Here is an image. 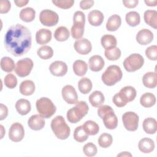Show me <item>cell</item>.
<instances>
[{
  "label": "cell",
  "instance_id": "9a60e30c",
  "mask_svg": "<svg viewBox=\"0 0 157 157\" xmlns=\"http://www.w3.org/2000/svg\"><path fill=\"white\" fill-rule=\"evenodd\" d=\"M101 118L103 120L104 126L109 129H114L118 125V118L114 113L113 110L105 113Z\"/></svg>",
  "mask_w": 157,
  "mask_h": 157
},
{
  "label": "cell",
  "instance_id": "e0dca14e",
  "mask_svg": "<svg viewBox=\"0 0 157 157\" xmlns=\"http://www.w3.org/2000/svg\"><path fill=\"white\" fill-rule=\"evenodd\" d=\"M45 122L44 118L40 115H32L28 121L29 127L34 131H39L42 129L45 126Z\"/></svg>",
  "mask_w": 157,
  "mask_h": 157
},
{
  "label": "cell",
  "instance_id": "83f0119b",
  "mask_svg": "<svg viewBox=\"0 0 157 157\" xmlns=\"http://www.w3.org/2000/svg\"><path fill=\"white\" fill-rule=\"evenodd\" d=\"M85 23L80 21H74L71 33L72 37L75 39H80L84 33Z\"/></svg>",
  "mask_w": 157,
  "mask_h": 157
},
{
  "label": "cell",
  "instance_id": "b9f144b4",
  "mask_svg": "<svg viewBox=\"0 0 157 157\" xmlns=\"http://www.w3.org/2000/svg\"><path fill=\"white\" fill-rule=\"evenodd\" d=\"M113 142V138L111 134L108 133L102 134L98 139V144L102 148H108L109 147Z\"/></svg>",
  "mask_w": 157,
  "mask_h": 157
},
{
  "label": "cell",
  "instance_id": "6da1fadb",
  "mask_svg": "<svg viewBox=\"0 0 157 157\" xmlns=\"http://www.w3.org/2000/svg\"><path fill=\"white\" fill-rule=\"evenodd\" d=\"M31 31L25 26L17 24L10 26L4 37V46L8 52L15 56L26 53L31 47Z\"/></svg>",
  "mask_w": 157,
  "mask_h": 157
},
{
  "label": "cell",
  "instance_id": "7dc6e473",
  "mask_svg": "<svg viewBox=\"0 0 157 157\" xmlns=\"http://www.w3.org/2000/svg\"><path fill=\"white\" fill-rule=\"evenodd\" d=\"M0 13H7L11 7V4L9 1H0Z\"/></svg>",
  "mask_w": 157,
  "mask_h": 157
},
{
  "label": "cell",
  "instance_id": "30bf717a",
  "mask_svg": "<svg viewBox=\"0 0 157 157\" xmlns=\"http://www.w3.org/2000/svg\"><path fill=\"white\" fill-rule=\"evenodd\" d=\"M25 136V130L23 126L20 123H13L9 131V139L15 142L21 141Z\"/></svg>",
  "mask_w": 157,
  "mask_h": 157
},
{
  "label": "cell",
  "instance_id": "11a10c76",
  "mask_svg": "<svg viewBox=\"0 0 157 157\" xmlns=\"http://www.w3.org/2000/svg\"><path fill=\"white\" fill-rule=\"evenodd\" d=\"M117 156H131L132 155L131 153L127 152V151H124L123 153H121L118 154Z\"/></svg>",
  "mask_w": 157,
  "mask_h": 157
},
{
  "label": "cell",
  "instance_id": "484cf974",
  "mask_svg": "<svg viewBox=\"0 0 157 157\" xmlns=\"http://www.w3.org/2000/svg\"><path fill=\"white\" fill-rule=\"evenodd\" d=\"M144 131L149 134H153L157 130V121L153 118H147L144 120L142 124Z\"/></svg>",
  "mask_w": 157,
  "mask_h": 157
},
{
  "label": "cell",
  "instance_id": "7bdbcfd3",
  "mask_svg": "<svg viewBox=\"0 0 157 157\" xmlns=\"http://www.w3.org/2000/svg\"><path fill=\"white\" fill-rule=\"evenodd\" d=\"M97 147L96 146L91 143L89 142L86 144L83 147V151L84 154L87 156H94L97 153Z\"/></svg>",
  "mask_w": 157,
  "mask_h": 157
},
{
  "label": "cell",
  "instance_id": "e575fe53",
  "mask_svg": "<svg viewBox=\"0 0 157 157\" xmlns=\"http://www.w3.org/2000/svg\"><path fill=\"white\" fill-rule=\"evenodd\" d=\"M82 126L88 136H94L97 134L99 131L98 124L92 120H88L85 121Z\"/></svg>",
  "mask_w": 157,
  "mask_h": 157
},
{
  "label": "cell",
  "instance_id": "74e56055",
  "mask_svg": "<svg viewBox=\"0 0 157 157\" xmlns=\"http://www.w3.org/2000/svg\"><path fill=\"white\" fill-rule=\"evenodd\" d=\"M1 67L2 70L6 72H10L15 69V63L13 60L7 56H5L1 59Z\"/></svg>",
  "mask_w": 157,
  "mask_h": 157
},
{
  "label": "cell",
  "instance_id": "816d5d0a",
  "mask_svg": "<svg viewBox=\"0 0 157 157\" xmlns=\"http://www.w3.org/2000/svg\"><path fill=\"white\" fill-rule=\"evenodd\" d=\"M0 120H2L5 119L8 115V109L3 104H0Z\"/></svg>",
  "mask_w": 157,
  "mask_h": 157
},
{
  "label": "cell",
  "instance_id": "ac0fdd59",
  "mask_svg": "<svg viewBox=\"0 0 157 157\" xmlns=\"http://www.w3.org/2000/svg\"><path fill=\"white\" fill-rule=\"evenodd\" d=\"M52 39V32L48 29L42 28L38 30L36 34V42L39 45H44L48 43Z\"/></svg>",
  "mask_w": 157,
  "mask_h": 157
},
{
  "label": "cell",
  "instance_id": "ffe728a7",
  "mask_svg": "<svg viewBox=\"0 0 157 157\" xmlns=\"http://www.w3.org/2000/svg\"><path fill=\"white\" fill-rule=\"evenodd\" d=\"M88 20L90 24L92 26H98L103 22V13L98 10H91L88 15Z\"/></svg>",
  "mask_w": 157,
  "mask_h": 157
},
{
  "label": "cell",
  "instance_id": "8d00e7d4",
  "mask_svg": "<svg viewBox=\"0 0 157 157\" xmlns=\"http://www.w3.org/2000/svg\"><path fill=\"white\" fill-rule=\"evenodd\" d=\"M126 21L130 26H136L140 22V17L139 13L136 11H131L126 13Z\"/></svg>",
  "mask_w": 157,
  "mask_h": 157
},
{
  "label": "cell",
  "instance_id": "9c48e42d",
  "mask_svg": "<svg viewBox=\"0 0 157 157\" xmlns=\"http://www.w3.org/2000/svg\"><path fill=\"white\" fill-rule=\"evenodd\" d=\"M39 20L43 25L49 27L55 26L58 23L59 17L55 12L49 9H45L40 12Z\"/></svg>",
  "mask_w": 157,
  "mask_h": 157
},
{
  "label": "cell",
  "instance_id": "9f6ffc18",
  "mask_svg": "<svg viewBox=\"0 0 157 157\" xmlns=\"http://www.w3.org/2000/svg\"><path fill=\"white\" fill-rule=\"evenodd\" d=\"M0 128H1V139H2L3 136H4V133H5V129H4V128L2 125H0Z\"/></svg>",
  "mask_w": 157,
  "mask_h": 157
},
{
  "label": "cell",
  "instance_id": "ab89813d",
  "mask_svg": "<svg viewBox=\"0 0 157 157\" xmlns=\"http://www.w3.org/2000/svg\"><path fill=\"white\" fill-rule=\"evenodd\" d=\"M88 134L85 132L82 126H77L74 132V138L78 142H83L87 140Z\"/></svg>",
  "mask_w": 157,
  "mask_h": 157
},
{
  "label": "cell",
  "instance_id": "681fc988",
  "mask_svg": "<svg viewBox=\"0 0 157 157\" xmlns=\"http://www.w3.org/2000/svg\"><path fill=\"white\" fill-rule=\"evenodd\" d=\"M94 3V1H92V0L81 1L80 2V7L82 9L86 10L91 8L93 6Z\"/></svg>",
  "mask_w": 157,
  "mask_h": 157
},
{
  "label": "cell",
  "instance_id": "52a82bcc",
  "mask_svg": "<svg viewBox=\"0 0 157 157\" xmlns=\"http://www.w3.org/2000/svg\"><path fill=\"white\" fill-rule=\"evenodd\" d=\"M34 66L33 61L29 58H25L18 61L15 67V72L20 77L28 76Z\"/></svg>",
  "mask_w": 157,
  "mask_h": 157
},
{
  "label": "cell",
  "instance_id": "4dcf8cb0",
  "mask_svg": "<svg viewBox=\"0 0 157 157\" xmlns=\"http://www.w3.org/2000/svg\"><path fill=\"white\" fill-rule=\"evenodd\" d=\"M140 103L144 107H151L156 103L155 96L151 93H145L141 96Z\"/></svg>",
  "mask_w": 157,
  "mask_h": 157
},
{
  "label": "cell",
  "instance_id": "f35d334b",
  "mask_svg": "<svg viewBox=\"0 0 157 157\" xmlns=\"http://www.w3.org/2000/svg\"><path fill=\"white\" fill-rule=\"evenodd\" d=\"M37 53L41 59H48L53 56V50L50 46L44 45L38 48Z\"/></svg>",
  "mask_w": 157,
  "mask_h": 157
},
{
  "label": "cell",
  "instance_id": "603a6c76",
  "mask_svg": "<svg viewBox=\"0 0 157 157\" xmlns=\"http://www.w3.org/2000/svg\"><path fill=\"white\" fill-rule=\"evenodd\" d=\"M15 108L18 113L21 115H27L31 109L29 101L25 99H18L15 104Z\"/></svg>",
  "mask_w": 157,
  "mask_h": 157
},
{
  "label": "cell",
  "instance_id": "1f68e13d",
  "mask_svg": "<svg viewBox=\"0 0 157 157\" xmlns=\"http://www.w3.org/2000/svg\"><path fill=\"white\" fill-rule=\"evenodd\" d=\"M101 43L103 48L106 50L116 47L117 42L114 36L110 34H105L101 37Z\"/></svg>",
  "mask_w": 157,
  "mask_h": 157
},
{
  "label": "cell",
  "instance_id": "d4e9b609",
  "mask_svg": "<svg viewBox=\"0 0 157 157\" xmlns=\"http://www.w3.org/2000/svg\"><path fill=\"white\" fill-rule=\"evenodd\" d=\"M145 22L151 27L157 28V12L155 10H147L144 12Z\"/></svg>",
  "mask_w": 157,
  "mask_h": 157
},
{
  "label": "cell",
  "instance_id": "8fae6325",
  "mask_svg": "<svg viewBox=\"0 0 157 157\" xmlns=\"http://www.w3.org/2000/svg\"><path fill=\"white\" fill-rule=\"evenodd\" d=\"M62 96L63 99L69 104H75L77 102L78 96L75 88L69 85L64 86L62 89Z\"/></svg>",
  "mask_w": 157,
  "mask_h": 157
},
{
  "label": "cell",
  "instance_id": "db71d44e",
  "mask_svg": "<svg viewBox=\"0 0 157 157\" xmlns=\"http://www.w3.org/2000/svg\"><path fill=\"white\" fill-rule=\"evenodd\" d=\"M145 3L148 6H156L157 4V0H153V1H148V0H145Z\"/></svg>",
  "mask_w": 157,
  "mask_h": 157
},
{
  "label": "cell",
  "instance_id": "4fadbf2b",
  "mask_svg": "<svg viewBox=\"0 0 157 157\" xmlns=\"http://www.w3.org/2000/svg\"><path fill=\"white\" fill-rule=\"evenodd\" d=\"M49 70L52 75L56 77H62L67 73V66L63 61H56L50 65Z\"/></svg>",
  "mask_w": 157,
  "mask_h": 157
},
{
  "label": "cell",
  "instance_id": "5b68a950",
  "mask_svg": "<svg viewBox=\"0 0 157 157\" xmlns=\"http://www.w3.org/2000/svg\"><path fill=\"white\" fill-rule=\"evenodd\" d=\"M36 109L39 115L44 118H49L54 115L56 110V106L48 98L42 97L37 100Z\"/></svg>",
  "mask_w": 157,
  "mask_h": 157
},
{
  "label": "cell",
  "instance_id": "836d02e7",
  "mask_svg": "<svg viewBox=\"0 0 157 157\" xmlns=\"http://www.w3.org/2000/svg\"><path fill=\"white\" fill-rule=\"evenodd\" d=\"M36 12L34 9L31 7H26L23 9L20 12V19L25 22H31L34 20L35 18Z\"/></svg>",
  "mask_w": 157,
  "mask_h": 157
},
{
  "label": "cell",
  "instance_id": "ee69618b",
  "mask_svg": "<svg viewBox=\"0 0 157 157\" xmlns=\"http://www.w3.org/2000/svg\"><path fill=\"white\" fill-rule=\"evenodd\" d=\"M53 4H54L56 7L67 9L71 8L74 4V1L73 0H53Z\"/></svg>",
  "mask_w": 157,
  "mask_h": 157
},
{
  "label": "cell",
  "instance_id": "60d3db41",
  "mask_svg": "<svg viewBox=\"0 0 157 157\" xmlns=\"http://www.w3.org/2000/svg\"><path fill=\"white\" fill-rule=\"evenodd\" d=\"M105 56L110 61H115L120 58L121 56V50L118 47H113L105 50Z\"/></svg>",
  "mask_w": 157,
  "mask_h": 157
},
{
  "label": "cell",
  "instance_id": "7402d4cb",
  "mask_svg": "<svg viewBox=\"0 0 157 157\" xmlns=\"http://www.w3.org/2000/svg\"><path fill=\"white\" fill-rule=\"evenodd\" d=\"M142 82L145 86L148 88H154L157 85V75L156 72H148L142 77Z\"/></svg>",
  "mask_w": 157,
  "mask_h": 157
},
{
  "label": "cell",
  "instance_id": "8992f818",
  "mask_svg": "<svg viewBox=\"0 0 157 157\" xmlns=\"http://www.w3.org/2000/svg\"><path fill=\"white\" fill-rule=\"evenodd\" d=\"M144 63V59L139 53H133L127 57L123 62V66L126 71L132 72L140 69Z\"/></svg>",
  "mask_w": 157,
  "mask_h": 157
},
{
  "label": "cell",
  "instance_id": "cb8c5ba5",
  "mask_svg": "<svg viewBox=\"0 0 157 157\" xmlns=\"http://www.w3.org/2000/svg\"><path fill=\"white\" fill-rule=\"evenodd\" d=\"M20 92L25 96H29L33 94L35 91L34 83L30 80H26L22 82L20 85Z\"/></svg>",
  "mask_w": 157,
  "mask_h": 157
},
{
  "label": "cell",
  "instance_id": "7c38bea8",
  "mask_svg": "<svg viewBox=\"0 0 157 157\" xmlns=\"http://www.w3.org/2000/svg\"><path fill=\"white\" fill-rule=\"evenodd\" d=\"M74 49L80 55H87L91 51L92 45L90 40L85 38L77 39L74 44Z\"/></svg>",
  "mask_w": 157,
  "mask_h": 157
},
{
  "label": "cell",
  "instance_id": "d6986e66",
  "mask_svg": "<svg viewBox=\"0 0 157 157\" xmlns=\"http://www.w3.org/2000/svg\"><path fill=\"white\" fill-rule=\"evenodd\" d=\"M89 67L93 72H98L102 69L105 62L104 59L99 55H93L89 59Z\"/></svg>",
  "mask_w": 157,
  "mask_h": 157
},
{
  "label": "cell",
  "instance_id": "44dd1931",
  "mask_svg": "<svg viewBox=\"0 0 157 157\" xmlns=\"http://www.w3.org/2000/svg\"><path fill=\"white\" fill-rule=\"evenodd\" d=\"M138 147L140 151L144 153H149L153 151L155 148L154 141L147 137L142 138L138 144Z\"/></svg>",
  "mask_w": 157,
  "mask_h": 157
},
{
  "label": "cell",
  "instance_id": "f6af8a7d",
  "mask_svg": "<svg viewBox=\"0 0 157 157\" xmlns=\"http://www.w3.org/2000/svg\"><path fill=\"white\" fill-rule=\"evenodd\" d=\"M5 85L10 89L14 88L17 85V79L12 74H8L4 80Z\"/></svg>",
  "mask_w": 157,
  "mask_h": 157
},
{
  "label": "cell",
  "instance_id": "ba28073f",
  "mask_svg": "<svg viewBox=\"0 0 157 157\" xmlns=\"http://www.w3.org/2000/svg\"><path fill=\"white\" fill-rule=\"evenodd\" d=\"M139 118L137 113L133 112H126L122 116V121L126 129L135 131L139 126Z\"/></svg>",
  "mask_w": 157,
  "mask_h": 157
},
{
  "label": "cell",
  "instance_id": "bcb514c9",
  "mask_svg": "<svg viewBox=\"0 0 157 157\" xmlns=\"http://www.w3.org/2000/svg\"><path fill=\"white\" fill-rule=\"evenodd\" d=\"M145 55L150 59L152 61L157 60V46L153 45L148 47L145 50Z\"/></svg>",
  "mask_w": 157,
  "mask_h": 157
},
{
  "label": "cell",
  "instance_id": "f907efd6",
  "mask_svg": "<svg viewBox=\"0 0 157 157\" xmlns=\"http://www.w3.org/2000/svg\"><path fill=\"white\" fill-rule=\"evenodd\" d=\"M123 3L124 6L129 9H132L136 7L138 3V0H126V1H123Z\"/></svg>",
  "mask_w": 157,
  "mask_h": 157
},
{
  "label": "cell",
  "instance_id": "d6a6232c",
  "mask_svg": "<svg viewBox=\"0 0 157 157\" xmlns=\"http://www.w3.org/2000/svg\"><path fill=\"white\" fill-rule=\"evenodd\" d=\"M77 86L79 91L82 93L86 94L90 93V91L91 90L93 84L90 79H89L87 77H83L78 81Z\"/></svg>",
  "mask_w": 157,
  "mask_h": 157
},
{
  "label": "cell",
  "instance_id": "f5cc1de1",
  "mask_svg": "<svg viewBox=\"0 0 157 157\" xmlns=\"http://www.w3.org/2000/svg\"><path fill=\"white\" fill-rule=\"evenodd\" d=\"M29 2V1L28 0H15L14 1V3L16 4L17 6L21 7L25 6H26Z\"/></svg>",
  "mask_w": 157,
  "mask_h": 157
},
{
  "label": "cell",
  "instance_id": "f1b7e54d",
  "mask_svg": "<svg viewBox=\"0 0 157 157\" xmlns=\"http://www.w3.org/2000/svg\"><path fill=\"white\" fill-rule=\"evenodd\" d=\"M105 100L104 94L99 91H94L89 96V101L92 106L99 107L102 105Z\"/></svg>",
  "mask_w": 157,
  "mask_h": 157
},
{
  "label": "cell",
  "instance_id": "277c9868",
  "mask_svg": "<svg viewBox=\"0 0 157 157\" xmlns=\"http://www.w3.org/2000/svg\"><path fill=\"white\" fill-rule=\"evenodd\" d=\"M123 76L120 67L117 65L109 66L101 76L102 81L107 86H112L120 81Z\"/></svg>",
  "mask_w": 157,
  "mask_h": 157
},
{
  "label": "cell",
  "instance_id": "7a4b0ae2",
  "mask_svg": "<svg viewBox=\"0 0 157 157\" xmlns=\"http://www.w3.org/2000/svg\"><path fill=\"white\" fill-rule=\"evenodd\" d=\"M51 128L56 137L59 139H66L70 135V128L66 123L64 118L61 115L55 117L52 120Z\"/></svg>",
  "mask_w": 157,
  "mask_h": 157
},
{
  "label": "cell",
  "instance_id": "5bb4252c",
  "mask_svg": "<svg viewBox=\"0 0 157 157\" xmlns=\"http://www.w3.org/2000/svg\"><path fill=\"white\" fill-rule=\"evenodd\" d=\"M121 100L127 104L132 101L136 96V90L131 86H126L121 88L118 93Z\"/></svg>",
  "mask_w": 157,
  "mask_h": 157
},
{
  "label": "cell",
  "instance_id": "4316f807",
  "mask_svg": "<svg viewBox=\"0 0 157 157\" xmlns=\"http://www.w3.org/2000/svg\"><path fill=\"white\" fill-rule=\"evenodd\" d=\"M121 23V17L117 14H114L109 18L106 23V28L109 31H115L120 28Z\"/></svg>",
  "mask_w": 157,
  "mask_h": 157
},
{
  "label": "cell",
  "instance_id": "3957f363",
  "mask_svg": "<svg viewBox=\"0 0 157 157\" xmlns=\"http://www.w3.org/2000/svg\"><path fill=\"white\" fill-rule=\"evenodd\" d=\"M88 105L85 101L77 102L74 107L67 112V120L71 123H77L88 113Z\"/></svg>",
  "mask_w": 157,
  "mask_h": 157
},
{
  "label": "cell",
  "instance_id": "c3c4849f",
  "mask_svg": "<svg viewBox=\"0 0 157 157\" xmlns=\"http://www.w3.org/2000/svg\"><path fill=\"white\" fill-rule=\"evenodd\" d=\"M113 102L114 103V104L118 107H124L126 105V104H125L120 98V97L119 96L118 94L117 93L115 94L113 97Z\"/></svg>",
  "mask_w": 157,
  "mask_h": 157
},
{
  "label": "cell",
  "instance_id": "2e32d148",
  "mask_svg": "<svg viewBox=\"0 0 157 157\" xmlns=\"http://www.w3.org/2000/svg\"><path fill=\"white\" fill-rule=\"evenodd\" d=\"M153 39V33L148 29L140 30L136 35V40L140 45H147L152 42Z\"/></svg>",
  "mask_w": 157,
  "mask_h": 157
},
{
  "label": "cell",
  "instance_id": "f546056e",
  "mask_svg": "<svg viewBox=\"0 0 157 157\" xmlns=\"http://www.w3.org/2000/svg\"><path fill=\"white\" fill-rule=\"evenodd\" d=\"M72 67L75 74L80 77L83 76L88 70V65L86 62L80 59L76 60L74 63Z\"/></svg>",
  "mask_w": 157,
  "mask_h": 157
},
{
  "label": "cell",
  "instance_id": "d590c367",
  "mask_svg": "<svg viewBox=\"0 0 157 157\" xmlns=\"http://www.w3.org/2000/svg\"><path fill=\"white\" fill-rule=\"evenodd\" d=\"M70 33L67 28L65 26H59L57 28L54 33L55 39L60 42L65 41L69 37Z\"/></svg>",
  "mask_w": 157,
  "mask_h": 157
}]
</instances>
